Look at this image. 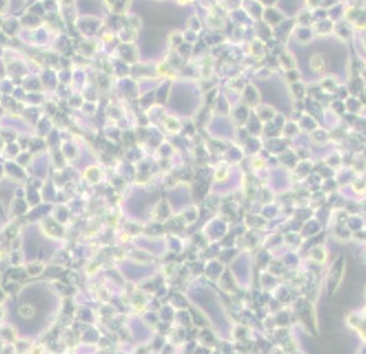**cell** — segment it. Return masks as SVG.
Returning a JSON list of instances; mask_svg holds the SVG:
<instances>
[]
</instances>
